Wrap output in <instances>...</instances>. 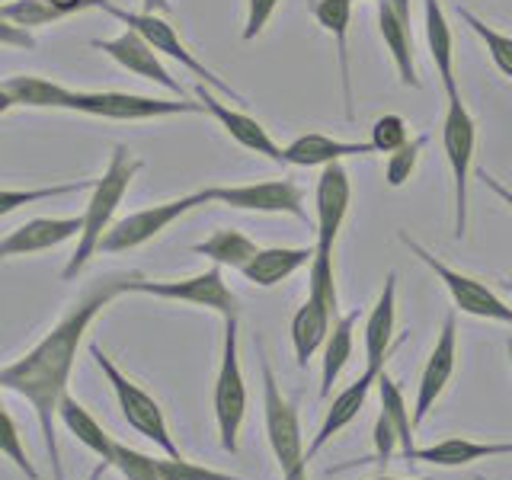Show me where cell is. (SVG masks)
Returning <instances> with one entry per match:
<instances>
[{
    "mask_svg": "<svg viewBox=\"0 0 512 480\" xmlns=\"http://www.w3.org/2000/svg\"><path fill=\"white\" fill-rule=\"evenodd\" d=\"M426 13H423V23H426V45H429V55L432 64H436L439 80H442V90H458V77H455V36L448 29V20L442 13L439 0H423Z\"/></svg>",
    "mask_w": 512,
    "mask_h": 480,
    "instance_id": "83f0119b",
    "label": "cell"
},
{
    "mask_svg": "<svg viewBox=\"0 0 512 480\" xmlns=\"http://www.w3.org/2000/svg\"><path fill=\"white\" fill-rule=\"evenodd\" d=\"M0 87L10 93V100L16 106H26V109H68V100H71V87L55 84V80H48V77H36V74H16L4 80Z\"/></svg>",
    "mask_w": 512,
    "mask_h": 480,
    "instance_id": "f1b7e54d",
    "label": "cell"
},
{
    "mask_svg": "<svg viewBox=\"0 0 512 480\" xmlns=\"http://www.w3.org/2000/svg\"><path fill=\"white\" fill-rule=\"evenodd\" d=\"M477 180L484 183V186H487V189L493 192V196H500V199H503V202H506V205L512 208V189H506V186H503L500 180H496V176H490L487 170H477Z\"/></svg>",
    "mask_w": 512,
    "mask_h": 480,
    "instance_id": "f6af8a7d",
    "label": "cell"
},
{
    "mask_svg": "<svg viewBox=\"0 0 512 480\" xmlns=\"http://www.w3.org/2000/svg\"><path fill=\"white\" fill-rule=\"evenodd\" d=\"M381 372H375V368H365V372L349 384L346 391H340V397L333 400L327 416H324V423H320L317 429V436L311 439L308 445V461H314V455L324 448L333 436H340V429H346L352 420L359 416V410L365 407V400H368V391L375 388V381H378Z\"/></svg>",
    "mask_w": 512,
    "mask_h": 480,
    "instance_id": "44dd1931",
    "label": "cell"
},
{
    "mask_svg": "<svg viewBox=\"0 0 512 480\" xmlns=\"http://www.w3.org/2000/svg\"><path fill=\"white\" fill-rule=\"evenodd\" d=\"M128 295H151V298H164V301H183V304H196V308L215 311L221 317H240V301L228 288L221 276V266H208L205 272H196L189 279H167V282H154L138 276L128 288Z\"/></svg>",
    "mask_w": 512,
    "mask_h": 480,
    "instance_id": "9c48e42d",
    "label": "cell"
},
{
    "mask_svg": "<svg viewBox=\"0 0 512 480\" xmlns=\"http://www.w3.org/2000/svg\"><path fill=\"white\" fill-rule=\"evenodd\" d=\"M400 244H404L416 260H423L432 272H436L439 282L448 288V295H452L458 311L471 314V317H484V320H500V324H512V308L493 292V288H487L474 276H464V272L445 266L439 256H432L423 244H416L410 234H400Z\"/></svg>",
    "mask_w": 512,
    "mask_h": 480,
    "instance_id": "8fae6325",
    "label": "cell"
},
{
    "mask_svg": "<svg viewBox=\"0 0 512 480\" xmlns=\"http://www.w3.org/2000/svg\"><path fill=\"white\" fill-rule=\"evenodd\" d=\"M352 0H311L308 10L314 20L324 26L333 42L336 55H340V84H343V106L346 119H356V100H352V68H349V23H352Z\"/></svg>",
    "mask_w": 512,
    "mask_h": 480,
    "instance_id": "d6986e66",
    "label": "cell"
},
{
    "mask_svg": "<svg viewBox=\"0 0 512 480\" xmlns=\"http://www.w3.org/2000/svg\"><path fill=\"white\" fill-rule=\"evenodd\" d=\"M372 480H410V477H372ZM416 480H429V477H416Z\"/></svg>",
    "mask_w": 512,
    "mask_h": 480,
    "instance_id": "681fc988",
    "label": "cell"
},
{
    "mask_svg": "<svg viewBox=\"0 0 512 480\" xmlns=\"http://www.w3.org/2000/svg\"><path fill=\"white\" fill-rule=\"evenodd\" d=\"M349 202H352V186H349V170L343 167V160L320 167L317 189H314V212H317L314 250L333 253L336 240H340V231H343V221L349 215Z\"/></svg>",
    "mask_w": 512,
    "mask_h": 480,
    "instance_id": "4fadbf2b",
    "label": "cell"
},
{
    "mask_svg": "<svg viewBox=\"0 0 512 480\" xmlns=\"http://www.w3.org/2000/svg\"><path fill=\"white\" fill-rule=\"evenodd\" d=\"M362 154H375L372 141H340V138H330L324 132H308V135H298L285 148V164L327 167V164H336V160L362 157Z\"/></svg>",
    "mask_w": 512,
    "mask_h": 480,
    "instance_id": "7402d4cb",
    "label": "cell"
},
{
    "mask_svg": "<svg viewBox=\"0 0 512 480\" xmlns=\"http://www.w3.org/2000/svg\"><path fill=\"white\" fill-rule=\"evenodd\" d=\"M375 388H378V400H381V413L388 416L391 420V426H394V432H397V439H400V455H407V452H413V432H416V426H413V416H410V410H407V400H404V391H400V384L391 378V372H384L381 368V375H378V381H375Z\"/></svg>",
    "mask_w": 512,
    "mask_h": 480,
    "instance_id": "4dcf8cb0",
    "label": "cell"
},
{
    "mask_svg": "<svg viewBox=\"0 0 512 480\" xmlns=\"http://www.w3.org/2000/svg\"><path fill=\"white\" fill-rule=\"evenodd\" d=\"M84 231V215H71V218H32L20 228H13L7 237H0V260H10V256H32V253H45L55 250L61 244H68L71 237H80Z\"/></svg>",
    "mask_w": 512,
    "mask_h": 480,
    "instance_id": "e0dca14e",
    "label": "cell"
},
{
    "mask_svg": "<svg viewBox=\"0 0 512 480\" xmlns=\"http://www.w3.org/2000/svg\"><path fill=\"white\" fill-rule=\"evenodd\" d=\"M90 186L93 183H87V180H74V183H55V186H42V189H0V218L13 215L16 208H23V205L61 199V196H71V192H84Z\"/></svg>",
    "mask_w": 512,
    "mask_h": 480,
    "instance_id": "1f68e13d",
    "label": "cell"
},
{
    "mask_svg": "<svg viewBox=\"0 0 512 480\" xmlns=\"http://www.w3.org/2000/svg\"><path fill=\"white\" fill-rule=\"evenodd\" d=\"M477 125L461 100V90L445 93V119H442V151L455 176V237L468 234V173L474 160Z\"/></svg>",
    "mask_w": 512,
    "mask_h": 480,
    "instance_id": "8992f818",
    "label": "cell"
},
{
    "mask_svg": "<svg viewBox=\"0 0 512 480\" xmlns=\"http://www.w3.org/2000/svg\"><path fill=\"white\" fill-rule=\"evenodd\" d=\"M256 250L260 247H256L244 231H234V228H221L208 240H202V244L192 247V253L208 256L215 266H231V269H244L256 256Z\"/></svg>",
    "mask_w": 512,
    "mask_h": 480,
    "instance_id": "f546056e",
    "label": "cell"
},
{
    "mask_svg": "<svg viewBox=\"0 0 512 480\" xmlns=\"http://www.w3.org/2000/svg\"><path fill=\"white\" fill-rule=\"evenodd\" d=\"M455 356H458V320H455V314H448L445 324H442L439 340H436V346H432L429 359L423 365L420 384H416V410H410L416 429L423 426L429 410L436 407V400L448 388V381H452V375H455Z\"/></svg>",
    "mask_w": 512,
    "mask_h": 480,
    "instance_id": "2e32d148",
    "label": "cell"
},
{
    "mask_svg": "<svg viewBox=\"0 0 512 480\" xmlns=\"http://www.w3.org/2000/svg\"><path fill=\"white\" fill-rule=\"evenodd\" d=\"M0 13L23 29H36V26L68 20V13L52 7V4H45V0H13V4H0Z\"/></svg>",
    "mask_w": 512,
    "mask_h": 480,
    "instance_id": "e575fe53",
    "label": "cell"
},
{
    "mask_svg": "<svg viewBox=\"0 0 512 480\" xmlns=\"http://www.w3.org/2000/svg\"><path fill=\"white\" fill-rule=\"evenodd\" d=\"M0 455H4L7 461H13V468L20 471V474H26V480H39L36 464L29 461L26 448H23L20 429H16L13 416L4 407H0Z\"/></svg>",
    "mask_w": 512,
    "mask_h": 480,
    "instance_id": "d590c367",
    "label": "cell"
},
{
    "mask_svg": "<svg viewBox=\"0 0 512 480\" xmlns=\"http://www.w3.org/2000/svg\"><path fill=\"white\" fill-rule=\"evenodd\" d=\"M308 295H311V298H317L320 304H327V308H330L333 314H340V292H336V266H333V253H320V250H314Z\"/></svg>",
    "mask_w": 512,
    "mask_h": 480,
    "instance_id": "836d02e7",
    "label": "cell"
},
{
    "mask_svg": "<svg viewBox=\"0 0 512 480\" xmlns=\"http://www.w3.org/2000/svg\"><path fill=\"white\" fill-rule=\"evenodd\" d=\"M196 100L202 103V109L208 112V116L228 132V138L240 144V148L260 154V157L272 160V164H285V148H279L276 138L263 128V122H256L253 116H247V112L221 103L212 93V87H205V84H196Z\"/></svg>",
    "mask_w": 512,
    "mask_h": 480,
    "instance_id": "9a60e30c",
    "label": "cell"
},
{
    "mask_svg": "<svg viewBox=\"0 0 512 480\" xmlns=\"http://www.w3.org/2000/svg\"><path fill=\"white\" fill-rule=\"evenodd\" d=\"M93 48L106 52L112 61L122 64L128 74H135L141 80H151V84L170 90L176 100H186V90L180 87V80L164 68V61H160V55L154 52V45L144 39L141 32L125 29L116 39H93Z\"/></svg>",
    "mask_w": 512,
    "mask_h": 480,
    "instance_id": "5bb4252c",
    "label": "cell"
},
{
    "mask_svg": "<svg viewBox=\"0 0 512 480\" xmlns=\"http://www.w3.org/2000/svg\"><path fill=\"white\" fill-rule=\"evenodd\" d=\"M90 356H93L96 368H100V372L106 375L112 394H116L119 410H122V416H125V423L132 426V429L138 432V436H144L148 442H154L167 458H180V448H176V442H173V436H170L167 416H164V410H160L157 400H154L148 391H144L141 384H135L132 378H128V375L122 372V368L106 356L103 346L90 343Z\"/></svg>",
    "mask_w": 512,
    "mask_h": 480,
    "instance_id": "277c9868",
    "label": "cell"
},
{
    "mask_svg": "<svg viewBox=\"0 0 512 480\" xmlns=\"http://www.w3.org/2000/svg\"><path fill=\"white\" fill-rule=\"evenodd\" d=\"M512 455V442H471V439H442V442H432L426 448H413V452L400 455L404 461L416 464H436V468H464V464H474V461H484V458H503Z\"/></svg>",
    "mask_w": 512,
    "mask_h": 480,
    "instance_id": "ffe728a7",
    "label": "cell"
},
{
    "mask_svg": "<svg viewBox=\"0 0 512 480\" xmlns=\"http://www.w3.org/2000/svg\"><path fill=\"white\" fill-rule=\"evenodd\" d=\"M96 10H103V13H109V16H116V20L125 23L128 29L141 32V36L154 45V52H157V55H167V58H173V61H180L189 74H196V77H199V84L212 87V90H218V93L228 96V100L240 103V93H237L234 87L224 84V80H221L215 71H208L205 64L180 42V36H176V29H173L160 13H144V10H141V13H132V10H122V7H116V4H109V0H100V7H96Z\"/></svg>",
    "mask_w": 512,
    "mask_h": 480,
    "instance_id": "ba28073f",
    "label": "cell"
},
{
    "mask_svg": "<svg viewBox=\"0 0 512 480\" xmlns=\"http://www.w3.org/2000/svg\"><path fill=\"white\" fill-rule=\"evenodd\" d=\"M455 10H458L461 20L477 32L480 42L487 45V52H490V58H493L496 68H500V71L512 80V36H503V32H496L493 26H487V23L480 20L477 13H471L468 7H455Z\"/></svg>",
    "mask_w": 512,
    "mask_h": 480,
    "instance_id": "d6a6232c",
    "label": "cell"
},
{
    "mask_svg": "<svg viewBox=\"0 0 512 480\" xmlns=\"http://www.w3.org/2000/svg\"><path fill=\"white\" fill-rule=\"evenodd\" d=\"M205 202H218L224 208L240 212H263V215H295L298 221H311L304 208V189L295 180H260V183H237V186H205Z\"/></svg>",
    "mask_w": 512,
    "mask_h": 480,
    "instance_id": "30bf717a",
    "label": "cell"
},
{
    "mask_svg": "<svg viewBox=\"0 0 512 480\" xmlns=\"http://www.w3.org/2000/svg\"><path fill=\"white\" fill-rule=\"evenodd\" d=\"M352 4H356V0H352Z\"/></svg>",
    "mask_w": 512,
    "mask_h": 480,
    "instance_id": "f5cc1de1",
    "label": "cell"
},
{
    "mask_svg": "<svg viewBox=\"0 0 512 480\" xmlns=\"http://www.w3.org/2000/svg\"><path fill=\"white\" fill-rule=\"evenodd\" d=\"M71 112H84L96 119L112 122H144V119H167V116H196L205 112L196 100H164V96H141L122 90H71Z\"/></svg>",
    "mask_w": 512,
    "mask_h": 480,
    "instance_id": "5b68a950",
    "label": "cell"
},
{
    "mask_svg": "<svg viewBox=\"0 0 512 480\" xmlns=\"http://www.w3.org/2000/svg\"><path fill=\"white\" fill-rule=\"evenodd\" d=\"M112 468L125 480H160V458L144 455L119 439H116V455H112Z\"/></svg>",
    "mask_w": 512,
    "mask_h": 480,
    "instance_id": "8d00e7d4",
    "label": "cell"
},
{
    "mask_svg": "<svg viewBox=\"0 0 512 480\" xmlns=\"http://www.w3.org/2000/svg\"><path fill=\"white\" fill-rule=\"evenodd\" d=\"M45 4H52L68 16H74V13H84V10H96L100 7V0H45Z\"/></svg>",
    "mask_w": 512,
    "mask_h": 480,
    "instance_id": "ee69618b",
    "label": "cell"
},
{
    "mask_svg": "<svg viewBox=\"0 0 512 480\" xmlns=\"http://www.w3.org/2000/svg\"><path fill=\"white\" fill-rule=\"evenodd\" d=\"M368 141H372L375 154H394L397 148H404V144L410 141V128L400 116L388 112V116H381L372 125V138H368Z\"/></svg>",
    "mask_w": 512,
    "mask_h": 480,
    "instance_id": "74e56055",
    "label": "cell"
},
{
    "mask_svg": "<svg viewBox=\"0 0 512 480\" xmlns=\"http://www.w3.org/2000/svg\"><path fill=\"white\" fill-rule=\"evenodd\" d=\"M199 205H208L205 196H202V189L189 192V196H180V199L141 208V212H132V215H125L119 221H112V228L100 240V253H125V250L144 247L148 240H154L157 234H164L173 221H180L183 215H189L192 208H199Z\"/></svg>",
    "mask_w": 512,
    "mask_h": 480,
    "instance_id": "7c38bea8",
    "label": "cell"
},
{
    "mask_svg": "<svg viewBox=\"0 0 512 480\" xmlns=\"http://www.w3.org/2000/svg\"><path fill=\"white\" fill-rule=\"evenodd\" d=\"M372 442H375V455L368 458V464H388L400 452V439L384 413H378V420L372 426Z\"/></svg>",
    "mask_w": 512,
    "mask_h": 480,
    "instance_id": "60d3db41",
    "label": "cell"
},
{
    "mask_svg": "<svg viewBox=\"0 0 512 480\" xmlns=\"http://www.w3.org/2000/svg\"><path fill=\"white\" fill-rule=\"evenodd\" d=\"M106 471H109V464H103V461H100V464H96V468L90 471V477H87V480H103V474H106Z\"/></svg>",
    "mask_w": 512,
    "mask_h": 480,
    "instance_id": "c3c4849f",
    "label": "cell"
},
{
    "mask_svg": "<svg viewBox=\"0 0 512 480\" xmlns=\"http://www.w3.org/2000/svg\"><path fill=\"white\" fill-rule=\"evenodd\" d=\"M13 106H16V103L10 100V93H7L4 87H0V116H4V112H10Z\"/></svg>",
    "mask_w": 512,
    "mask_h": 480,
    "instance_id": "7dc6e473",
    "label": "cell"
},
{
    "mask_svg": "<svg viewBox=\"0 0 512 480\" xmlns=\"http://www.w3.org/2000/svg\"><path fill=\"white\" fill-rule=\"evenodd\" d=\"M0 45L4 48H36V36L29 29L10 23L4 13H0Z\"/></svg>",
    "mask_w": 512,
    "mask_h": 480,
    "instance_id": "7bdbcfd3",
    "label": "cell"
},
{
    "mask_svg": "<svg viewBox=\"0 0 512 480\" xmlns=\"http://www.w3.org/2000/svg\"><path fill=\"white\" fill-rule=\"evenodd\" d=\"M58 423L68 429L80 445L90 448L96 458L112 468V455H116V439L109 436V432L100 426V420H96V416L84 404H80L77 397H71V394L61 397V404H58Z\"/></svg>",
    "mask_w": 512,
    "mask_h": 480,
    "instance_id": "d4e9b609",
    "label": "cell"
},
{
    "mask_svg": "<svg viewBox=\"0 0 512 480\" xmlns=\"http://www.w3.org/2000/svg\"><path fill=\"white\" fill-rule=\"evenodd\" d=\"M506 349H509V362H512V340L506 343Z\"/></svg>",
    "mask_w": 512,
    "mask_h": 480,
    "instance_id": "f907efd6",
    "label": "cell"
},
{
    "mask_svg": "<svg viewBox=\"0 0 512 480\" xmlns=\"http://www.w3.org/2000/svg\"><path fill=\"white\" fill-rule=\"evenodd\" d=\"M247 416V384L237 356V317H224L221 365L215 378V423L224 452H237V436Z\"/></svg>",
    "mask_w": 512,
    "mask_h": 480,
    "instance_id": "52a82bcc",
    "label": "cell"
},
{
    "mask_svg": "<svg viewBox=\"0 0 512 480\" xmlns=\"http://www.w3.org/2000/svg\"><path fill=\"white\" fill-rule=\"evenodd\" d=\"M340 314H333L327 304H320L317 298L308 295V301L301 304L292 317V327H288V336H292V346H295V362L301 368H308L314 352L324 346L327 333L333 327V320Z\"/></svg>",
    "mask_w": 512,
    "mask_h": 480,
    "instance_id": "cb8c5ba5",
    "label": "cell"
},
{
    "mask_svg": "<svg viewBox=\"0 0 512 480\" xmlns=\"http://www.w3.org/2000/svg\"><path fill=\"white\" fill-rule=\"evenodd\" d=\"M394 327H397V276L388 272L375 308L365 320V368L381 372L391 352L404 343V336H397L394 340Z\"/></svg>",
    "mask_w": 512,
    "mask_h": 480,
    "instance_id": "ac0fdd59",
    "label": "cell"
},
{
    "mask_svg": "<svg viewBox=\"0 0 512 480\" xmlns=\"http://www.w3.org/2000/svg\"><path fill=\"white\" fill-rule=\"evenodd\" d=\"M477 480H487V477H477Z\"/></svg>",
    "mask_w": 512,
    "mask_h": 480,
    "instance_id": "816d5d0a",
    "label": "cell"
},
{
    "mask_svg": "<svg viewBox=\"0 0 512 480\" xmlns=\"http://www.w3.org/2000/svg\"><path fill=\"white\" fill-rule=\"evenodd\" d=\"M378 29H381L384 45H388L400 80H404V87H420V77H416V55H413L410 23L400 20L397 10L388 4V0H378Z\"/></svg>",
    "mask_w": 512,
    "mask_h": 480,
    "instance_id": "4316f807",
    "label": "cell"
},
{
    "mask_svg": "<svg viewBox=\"0 0 512 480\" xmlns=\"http://www.w3.org/2000/svg\"><path fill=\"white\" fill-rule=\"evenodd\" d=\"M141 160L125 148V144H116L109 154V164L103 170L100 180H93L90 186V202L84 208V231L77 237V250L71 253V260L64 263L61 279L74 282L80 272L87 269V263L100 253V240L103 234L112 228V218H116V208L122 205L128 186L138 176Z\"/></svg>",
    "mask_w": 512,
    "mask_h": 480,
    "instance_id": "7a4b0ae2",
    "label": "cell"
},
{
    "mask_svg": "<svg viewBox=\"0 0 512 480\" xmlns=\"http://www.w3.org/2000/svg\"><path fill=\"white\" fill-rule=\"evenodd\" d=\"M362 311H346L333 320V327L324 340V359H320V397H327L333 391L336 378L349 365L352 359V340H356V324H359Z\"/></svg>",
    "mask_w": 512,
    "mask_h": 480,
    "instance_id": "484cf974",
    "label": "cell"
},
{
    "mask_svg": "<svg viewBox=\"0 0 512 480\" xmlns=\"http://www.w3.org/2000/svg\"><path fill=\"white\" fill-rule=\"evenodd\" d=\"M160 480H240V477L202 468V464L186 461L180 455V458H160Z\"/></svg>",
    "mask_w": 512,
    "mask_h": 480,
    "instance_id": "ab89813d",
    "label": "cell"
},
{
    "mask_svg": "<svg viewBox=\"0 0 512 480\" xmlns=\"http://www.w3.org/2000/svg\"><path fill=\"white\" fill-rule=\"evenodd\" d=\"M426 148V135L420 138H410L404 148H397L394 154H388V170H384V176H388V186H404L410 180V173L416 170V160H420Z\"/></svg>",
    "mask_w": 512,
    "mask_h": 480,
    "instance_id": "f35d334b",
    "label": "cell"
},
{
    "mask_svg": "<svg viewBox=\"0 0 512 480\" xmlns=\"http://www.w3.org/2000/svg\"><path fill=\"white\" fill-rule=\"evenodd\" d=\"M276 7H279V0H247V23H244V32H240L244 42H253L260 36V32L269 26Z\"/></svg>",
    "mask_w": 512,
    "mask_h": 480,
    "instance_id": "b9f144b4",
    "label": "cell"
},
{
    "mask_svg": "<svg viewBox=\"0 0 512 480\" xmlns=\"http://www.w3.org/2000/svg\"><path fill=\"white\" fill-rule=\"evenodd\" d=\"M138 276L141 272H106V276H96L84 288V295L64 311V317L52 327V333H45L23 359H16V362L0 368V388L26 397L29 407L36 410L42 442H45V455L52 458L55 480H64L58 436H55L58 404H61V397L68 394L74 362H77V349H80V343H84V333L90 330L96 314H100L106 304L116 301L119 295H128V288H132V282Z\"/></svg>",
    "mask_w": 512,
    "mask_h": 480,
    "instance_id": "6da1fadb",
    "label": "cell"
},
{
    "mask_svg": "<svg viewBox=\"0 0 512 480\" xmlns=\"http://www.w3.org/2000/svg\"><path fill=\"white\" fill-rule=\"evenodd\" d=\"M141 7H144V13H170V0H141Z\"/></svg>",
    "mask_w": 512,
    "mask_h": 480,
    "instance_id": "bcb514c9",
    "label": "cell"
},
{
    "mask_svg": "<svg viewBox=\"0 0 512 480\" xmlns=\"http://www.w3.org/2000/svg\"><path fill=\"white\" fill-rule=\"evenodd\" d=\"M260 346V340H256ZM260 372H263V420H266V436L269 448L279 461L282 480H308V448L301 439V420L295 404H288L279 391V381L266 352L260 346Z\"/></svg>",
    "mask_w": 512,
    "mask_h": 480,
    "instance_id": "3957f363",
    "label": "cell"
},
{
    "mask_svg": "<svg viewBox=\"0 0 512 480\" xmlns=\"http://www.w3.org/2000/svg\"><path fill=\"white\" fill-rule=\"evenodd\" d=\"M314 260V247H263L256 250L253 260L240 269V276L247 282L272 288L285 282L288 276H295L301 266H308Z\"/></svg>",
    "mask_w": 512,
    "mask_h": 480,
    "instance_id": "603a6c76",
    "label": "cell"
}]
</instances>
